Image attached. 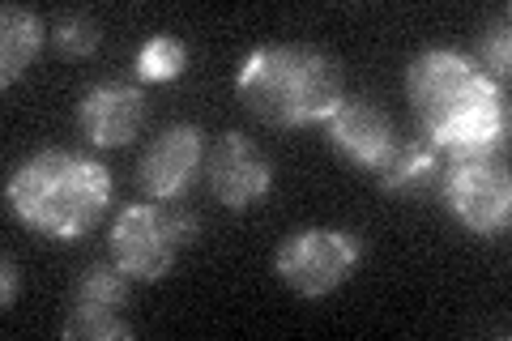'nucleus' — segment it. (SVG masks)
I'll list each match as a JSON object with an SVG mask.
<instances>
[{
  "label": "nucleus",
  "mask_w": 512,
  "mask_h": 341,
  "mask_svg": "<svg viewBox=\"0 0 512 341\" xmlns=\"http://www.w3.org/2000/svg\"><path fill=\"white\" fill-rule=\"evenodd\" d=\"M128 295H133V278L111 261V265H90L77 273L69 316L60 324L64 341H128L133 324L124 320Z\"/></svg>",
  "instance_id": "nucleus-7"
},
{
  "label": "nucleus",
  "mask_w": 512,
  "mask_h": 341,
  "mask_svg": "<svg viewBox=\"0 0 512 341\" xmlns=\"http://www.w3.org/2000/svg\"><path fill=\"white\" fill-rule=\"evenodd\" d=\"M406 99L427 141L448 158H495L508 137V94L474 56L427 47L406 69Z\"/></svg>",
  "instance_id": "nucleus-1"
},
{
  "label": "nucleus",
  "mask_w": 512,
  "mask_h": 341,
  "mask_svg": "<svg viewBox=\"0 0 512 341\" xmlns=\"http://www.w3.org/2000/svg\"><path fill=\"white\" fill-rule=\"evenodd\" d=\"M188 69V43L175 35H150L137 52V77L154 81V86H167V81L184 77Z\"/></svg>",
  "instance_id": "nucleus-14"
},
{
  "label": "nucleus",
  "mask_w": 512,
  "mask_h": 341,
  "mask_svg": "<svg viewBox=\"0 0 512 341\" xmlns=\"http://www.w3.org/2000/svg\"><path fill=\"white\" fill-rule=\"evenodd\" d=\"M205 180H210V192L222 205L244 214L248 205H256L274 188V167H269L265 150L252 137L227 133V137H218L210 158H205Z\"/></svg>",
  "instance_id": "nucleus-9"
},
{
  "label": "nucleus",
  "mask_w": 512,
  "mask_h": 341,
  "mask_svg": "<svg viewBox=\"0 0 512 341\" xmlns=\"http://www.w3.org/2000/svg\"><path fill=\"white\" fill-rule=\"evenodd\" d=\"M5 205L22 226L47 239H82L111 205V171L94 154L39 150L9 171Z\"/></svg>",
  "instance_id": "nucleus-2"
},
{
  "label": "nucleus",
  "mask_w": 512,
  "mask_h": 341,
  "mask_svg": "<svg viewBox=\"0 0 512 341\" xmlns=\"http://www.w3.org/2000/svg\"><path fill=\"white\" fill-rule=\"evenodd\" d=\"M483 69L491 77H504L508 64H512V39H508V9H500V18H495L487 30H483Z\"/></svg>",
  "instance_id": "nucleus-16"
},
{
  "label": "nucleus",
  "mask_w": 512,
  "mask_h": 341,
  "mask_svg": "<svg viewBox=\"0 0 512 341\" xmlns=\"http://www.w3.org/2000/svg\"><path fill=\"white\" fill-rule=\"evenodd\" d=\"M0 265H5V290H0V303L13 307V299H18V290H22V269H18V261H13V252L0 256Z\"/></svg>",
  "instance_id": "nucleus-17"
},
{
  "label": "nucleus",
  "mask_w": 512,
  "mask_h": 341,
  "mask_svg": "<svg viewBox=\"0 0 512 341\" xmlns=\"http://www.w3.org/2000/svg\"><path fill=\"white\" fill-rule=\"evenodd\" d=\"M235 99L274 128L325 124L346 99L342 64L308 43H265L244 56Z\"/></svg>",
  "instance_id": "nucleus-3"
},
{
  "label": "nucleus",
  "mask_w": 512,
  "mask_h": 341,
  "mask_svg": "<svg viewBox=\"0 0 512 341\" xmlns=\"http://www.w3.org/2000/svg\"><path fill=\"white\" fill-rule=\"evenodd\" d=\"M141 124H146V94L128 81H99L77 103V128L94 150L128 145L141 133Z\"/></svg>",
  "instance_id": "nucleus-11"
},
{
  "label": "nucleus",
  "mask_w": 512,
  "mask_h": 341,
  "mask_svg": "<svg viewBox=\"0 0 512 341\" xmlns=\"http://www.w3.org/2000/svg\"><path fill=\"white\" fill-rule=\"evenodd\" d=\"M363 261V239L346 226H308L282 239L274 256L278 278L303 299L333 295Z\"/></svg>",
  "instance_id": "nucleus-5"
},
{
  "label": "nucleus",
  "mask_w": 512,
  "mask_h": 341,
  "mask_svg": "<svg viewBox=\"0 0 512 341\" xmlns=\"http://www.w3.org/2000/svg\"><path fill=\"white\" fill-rule=\"evenodd\" d=\"M43 39H47V30L30 9L22 5L0 9V86H13L35 64Z\"/></svg>",
  "instance_id": "nucleus-13"
},
{
  "label": "nucleus",
  "mask_w": 512,
  "mask_h": 341,
  "mask_svg": "<svg viewBox=\"0 0 512 341\" xmlns=\"http://www.w3.org/2000/svg\"><path fill=\"white\" fill-rule=\"evenodd\" d=\"M99 22L90 18V13H64V18H56L52 26V47L64 56V60H86L99 52Z\"/></svg>",
  "instance_id": "nucleus-15"
},
{
  "label": "nucleus",
  "mask_w": 512,
  "mask_h": 341,
  "mask_svg": "<svg viewBox=\"0 0 512 341\" xmlns=\"http://www.w3.org/2000/svg\"><path fill=\"white\" fill-rule=\"evenodd\" d=\"M440 175H444V154L423 137V141H397L393 158L380 167V184L393 197L419 201L440 188Z\"/></svg>",
  "instance_id": "nucleus-12"
},
{
  "label": "nucleus",
  "mask_w": 512,
  "mask_h": 341,
  "mask_svg": "<svg viewBox=\"0 0 512 341\" xmlns=\"http://www.w3.org/2000/svg\"><path fill=\"white\" fill-rule=\"evenodd\" d=\"M440 197L470 235H504L512 222V175L495 158H453L440 175Z\"/></svg>",
  "instance_id": "nucleus-6"
},
{
  "label": "nucleus",
  "mask_w": 512,
  "mask_h": 341,
  "mask_svg": "<svg viewBox=\"0 0 512 341\" xmlns=\"http://www.w3.org/2000/svg\"><path fill=\"white\" fill-rule=\"evenodd\" d=\"M325 133L333 141V150L367 171H380L397 150L393 116L376 99H363V94H346L338 111L325 120Z\"/></svg>",
  "instance_id": "nucleus-10"
},
{
  "label": "nucleus",
  "mask_w": 512,
  "mask_h": 341,
  "mask_svg": "<svg viewBox=\"0 0 512 341\" xmlns=\"http://www.w3.org/2000/svg\"><path fill=\"white\" fill-rule=\"evenodd\" d=\"M205 171V137L197 124L163 128L137 162V184L150 201H180Z\"/></svg>",
  "instance_id": "nucleus-8"
},
{
  "label": "nucleus",
  "mask_w": 512,
  "mask_h": 341,
  "mask_svg": "<svg viewBox=\"0 0 512 341\" xmlns=\"http://www.w3.org/2000/svg\"><path fill=\"white\" fill-rule=\"evenodd\" d=\"M201 222L197 214L171 205V201H137L124 205L120 218L111 222V261H116L133 282H163L175 269L192 239H197Z\"/></svg>",
  "instance_id": "nucleus-4"
}]
</instances>
